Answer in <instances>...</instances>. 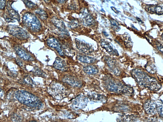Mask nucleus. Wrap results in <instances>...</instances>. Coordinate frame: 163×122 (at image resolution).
<instances>
[{
	"label": "nucleus",
	"mask_w": 163,
	"mask_h": 122,
	"mask_svg": "<svg viewBox=\"0 0 163 122\" xmlns=\"http://www.w3.org/2000/svg\"><path fill=\"white\" fill-rule=\"evenodd\" d=\"M36 14L39 18L42 20H46L48 18L47 13L41 9H37L35 11Z\"/></svg>",
	"instance_id": "obj_22"
},
{
	"label": "nucleus",
	"mask_w": 163,
	"mask_h": 122,
	"mask_svg": "<svg viewBox=\"0 0 163 122\" xmlns=\"http://www.w3.org/2000/svg\"><path fill=\"white\" fill-rule=\"evenodd\" d=\"M146 70L149 73L153 74L157 72V69L155 66L152 64H147L145 67Z\"/></svg>",
	"instance_id": "obj_24"
},
{
	"label": "nucleus",
	"mask_w": 163,
	"mask_h": 122,
	"mask_svg": "<svg viewBox=\"0 0 163 122\" xmlns=\"http://www.w3.org/2000/svg\"><path fill=\"white\" fill-rule=\"evenodd\" d=\"M101 45L102 48L105 49L110 55L117 56H119L118 51L114 48L111 44L107 41L102 40L101 42Z\"/></svg>",
	"instance_id": "obj_10"
},
{
	"label": "nucleus",
	"mask_w": 163,
	"mask_h": 122,
	"mask_svg": "<svg viewBox=\"0 0 163 122\" xmlns=\"http://www.w3.org/2000/svg\"><path fill=\"white\" fill-rule=\"evenodd\" d=\"M83 70L85 73L90 75H94L99 73V70L97 68L92 65H88L84 66Z\"/></svg>",
	"instance_id": "obj_19"
},
{
	"label": "nucleus",
	"mask_w": 163,
	"mask_h": 122,
	"mask_svg": "<svg viewBox=\"0 0 163 122\" xmlns=\"http://www.w3.org/2000/svg\"><path fill=\"white\" fill-rule=\"evenodd\" d=\"M79 25L77 20L73 19L71 20L68 24V26L71 29H75Z\"/></svg>",
	"instance_id": "obj_27"
},
{
	"label": "nucleus",
	"mask_w": 163,
	"mask_h": 122,
	"mask_svg": "<svg viewBox=\"0 0 163 122\" xmlns=\"http://www.w3.org/2000/svg\"><path fill=\"white\" fill-rule=\"evenodd\" d=\"M132 77L141 86L148 88L153 91H158L161 86L155 78L150 77L144 71L139 69L133 70L131 72Z\"/></svg>",
	"instance_id": "obj_1"
},
{
	"label": "nucleus",
	"mask_w": 163,
	"mask_h": 122,
	"mask_svg": "<svg viewBox=\"0 0 163 122\" xmlns=\"http://www.w3.org/2000/svg\"><path fill=\"white\" fill-rule=\"evenodd\" d=\"M144 108L146 112L150 115H154L157 112L156 104L152 100H149L146 102Z\"/></svg>",
	"instance_id": "obj_14"
},
{
	"label": "nucleus",
	"mask_w": 163,
	"mask_h": 122,
	"mask_svg": "<svg viewBox=\"0 0 163 122\" xmlns=\"http://www.w3.org/2000/svg\"><path fill=\"white\" fill-rule=\"evenodd\" d=\"M111 8L112 9L114 12L115 13H117V14H118L119 12V11H118L115 8L113 7H111Z\"/></svg>",
	"instance_id": "obj_32"
},
{
	"label": "nucleus",
	"mask_w": 163,
	"mask_h": 122,
	"mask_svg": "<svg viewBox=\"0 0 163 122\" xmlns=\"http://www.w3.org/2000/svg\"><path fill=\"white\" fill-rule=\"evenodd\" d=\"M47 43L48 46L51 48L56 49L60 56H64V53L61 45L56 39L54 38H49L47 40Z\"/></svg>",
	"instance_id": "obj_9"
},
{
	"label": "nucleus",
	"mask_w": 163,
	"mask_h": 122,
	"mask_svg": "<svg viewBox=\"0 0 163 122\" xmlns=\"http://www.w3.org/2000/svg\"><path fill=\"white\" fill-rule=\"evenodd\" d=\"M58 1L61 3H63L66 2L67 0H58Z\"/></svg>",
	"instance_id": "obj_33"
},
{
	"label": "nucleus",
	"mask_w": 163,
	"mask_h": 122,
	"mask_svg": "<svg viewBox=\"0 0 163 122\" xmlns=\"http://www.w3.org/2000/svg\"><path fill=\"white\" fill-rule=\"evenodd\" d=\"M6 6L5 0H1L0 2V8L2 9H4Z\"/></svg>",
	"instance_id": "obj_30"
},
{
	"label": "nucleus",
	"mask_w": 163,
	"mask_h": 122,
	"mask_svg": "<svg viewBox=\"0 0 163 122\" xmlns=\"http://www.w3.org/2000/svg\"><path fill=\"white\" fill-rule=\"evenodd\" d=\"M87 96L89 98L94 102L105 103L106 98L102 95L94 92H89Z\"/></svg>",
	"instance_id": "obj_17"
},
{
	"label": "nucleus",
	"mask_w": 163,
	"mask_h": 122,
	"mask_svg": "<svg viewBox=\"0 0 163 122\" xmlns=\"http://www.w3.org/2000/svg\"><path fill=\"white\" fill-rule=\"evenodd\" d=\"M156 44L158 49L163 55V46L158 42H156Z\"/></svg>",
	"instance_id": "obj_29"
},
{
	"label": "nucleus",
	"mask_w": 163,
	"mask_h": 122,
	"mask_svg": "<svg viewBox=\"0 0 163 122\" xmlns=\"http://www.w3.org/2000/svg\"><path fill=\"white\" fill-rule=\"evenodd\" d=\"M81 19L83 24L86 26H90L94 23V20L91 16L88 10L84 8L82 10Z\"/></svg>",
	"instance_id": "obj_11"
},
{
	"label": "nucleus",
	"mask_w": 163,
	"mask_h": 122,
	"mask_svg": "<svg viewBox=\"0 0 163 122\" xmlns=\"http://www.w3.org/2000/svg\"><path fill=\"white\" fill-rule=\"evenodd\" d=\"M5 21L8 22H15L13 19L12 18L6 17H5Z\"/></svg>",
	"instance_id": "obj_31"
},
{
	"label": "nucleus",
	"mask_w": 163,
	"mask_h": 122,
	"mask_svg": "<svg viewBox=\"0 0 163 122\" xmlns=\"http://www.w3.org/2000/svg\"><path fill=\"white\" fill-rule=\"evenodd\" d=\"M22 22L31 31L36 32L40 30L41 23L37 17L30 12L26 13L22 17Z\"/></svg>",
	"instance_id": "obj_4"
},
{
	"label": "nucleus",
	"mask_w": 163,
	"mask_h": 122,
	"mask_svg": "<svg viewBox=\"0 0 163 122\" xmlns=\"http://www.w3.org/2000/svg\"><path fill=\"white\" fill-rule=\"evenodd\" d=\"M15 94L18 101L24 105L37 108H40L42 106V101L38 98L27 91H17Z\"/></svg>",
	"instance_id": "obj_2"
},
{
	"label": "nucleus",
	"mask_w": 163,
	"mask_h": 122,
	"mask_svg": "<svg viewBox=\"0 0 163 122\" xmlns=\"http://www.w3.org/2000/svg\"><path fill=\"white\" fill-rule=\"evenodd\" d=\"M55 68L60 70L64 71L66 69V63L59 57H57L53 64Z\"/></svg>",
	"instance_id": "obj_18"
},
{
	"label": "nucleus",
	"mask_w": 163,
	"mask_h": 122,
	"mask_svg": "<svg viewBox=\"0 0 163 122\" xmlns=\"http://www.w3.org/2000/svg\"><path fill=\"white\" fill-rule=\"evenodd\" d=\"M23 1L26 6L29 9H32L35 8L36 5L29 0H23Z\"/></svg>",
	"instance_id": "obj_28"
},
{
	"label": "nucleus",
	"mask_w": 163,
	"mask_h": 122,
	"mask_svg": "<svg viewBox=\"0 0 163 122\" xmlns=\"http://www.w3.org/2000/svg\"><path fill=\"white\" fill-rule=\"evenodd\" d=\"M7 29L10 34L19 39H25L29 37V35L26 31L16 25H9Z\"/></svg>",
	"instance_id": "obj_5"
},
{
	"label": "nucleus",
	"mask_w": 163,
	"mask_h": 122,
	"mask_svg": "<svg viewBox=\"0 0 163 122\" xmlns=\"http://www.w3.org/2000/svg\"><path fill=\"white\" fill-rule=\"evenodd\" d=\"M88 103V98L85 96L80 95L76 98L72 104L71 107L75 110H78L85 108Z\"/></svg>",
	"instance_id": "obj_6"
},
{
	"label": "nucleus",
	"mask_w": 163,
	"mask_h": 122,
	"mask_svg": "<svg viewBox=\"0 0 163 122\" xmlns=\"http://www.w3.org/2000/svg\"><path fill=\"white\" fill-rule=\"evenodd\" d=\"M75 42L77 49L81 52L89 55L93 51V48L90 44L76 39Z\"/></svg>",
	"instance_id": "obj_7"
},
{
	"label": "nucleus",
	"mask_w": 163,
	"mask_h": 122,
	"mask_svg": "<svg viewBox=\"0 0 163 122\" xmlns=\"http://www.w3.org/2000/svg\"><path fill=\"white\" fill-rule=\"evenodd\" d=\"M162 39L163 40V33L162 34Z\"/></svg>",
	"instance_id": "obj_36"
},
{
	"label": "nucleus",
	"mask_w": 163,
	"mask_h": 122,
	"mask_svg": "<svg viewBox=\"0 0 163 122\" xmlns=\"http://www.w3.org/2000/svg\"><path fill=\"white\" fill-rule=\"evenodd\" d=\"M103 33H104V35H105V36H107V37L108 36V35L106 32H104Z\"/></svg>",
	"instance_id": "obj_34"
},
{
	"label": "nucleus",
	"mask_w": 163,
	"mask_h": 122,
	"mask_svg": "<svg viewBox=\"0 0 163 122\" xmlns=\"http://www.w3.org/2000/svg\"><path fill=\"white\" fill-rule=\"evenodd\" d=\"M63 80L64 82L73 87H80L82 85V83L80 80L73 76H66Z\"/></svg>",
	"instance_id": "obj_15"
},
{
	"label": "nucleus",
	"mask_w": 163,
	"mask_h": 122,
	"mask_svg": "<svg viewBox=\"0 0 163 122\" xmlns=\"http://www.w3.org/2000/svg\"><path fill=\"white\" fill-rule=\"evenodd\" d=\"M77 59L80 62L88 64L94 63L96 61V59L94 58L84 55L78 56Z\"/></svg>",
	"instance_id": "obj_21"
},
{
	"label": "nucleus",
	"mask_w": 163,
	"mask_h": 122,
	"mask_svg": "<svg viewBox=\"0 0 163 122\" xmlns=\"http://www.w3.org/2000/svg\"><path fill=\"white\" fill-rule=\"evenodd\" d=\"M51 21L56 28L62 32L63 35L67 36L69 35V33L66 29V26L63 20L55 17L52 19Z\"/></svg>",
	"instance_id": "obj_12"
},
{
	"label": "nucleus",
	"mask_w": 163,
	"mask_h": 122,
	"mask_svg": "<svg viewBox=\"0 0 163 122\" xmlns=\"http://www.w3.org/2000/svg\"><path fill=\"white\" fill-rule=\"evenodd\" d=\"M104 59L110 70L115 75L119 76L121 73V71L117 65L116 61L114 59L107 56Z\"/></svg>",
	"instance_id": "obj_8"
},
{
	"label": "nucleus",
	"mask_w": 163,
	"mask_h": 122,
	"mask_svg": "<svg viewBox=\"0 0 163 122\" xmlns=\"http://www.w3.org/2000/svg\"><path fill=\"white\" fill-rule=\"evenodd\" d=\"M111 26L114 31L118 32L121 29L119 23L116 20L113 19H111L110 20Z\"/></svg>",
	"instance_id": "obj_23"
},
{
	"label": "nucleus",
	"mask_w": 163,
	"mask_h": 122,
	"mask_svg": "<svg viewBox=\"0 0 163 122\" xmlns=\"http://www.w3.org/2000/svg\"><path fill=\"white\" fill-rule=\"evenodd\" d=\"M7 9L8 14L12 18L16 19L19 22L20 21V17L18 12L13 9L11 5L9 4L8 5Z\"/></svg>",
	"instance_id": "obj_20"
},
{
	"label": "nucleus",
	"mask_w": 163,
	"mask_h": 122,
	"mask_svg": "<svg viewBox=\"0 0 163 122\" xmlns=\"http://www.w3.org/2000/svg\"><path fill=\"white\" fill-rule=\"evenodd\" d=\"M15 49L17 55L22 59L29 61L34 60V58L29 54L20 47L16 46L15 47Z\"/></svg>",
	"instance_id": "obj_13"
},
{
	"label": "nucleus",
	"mask_w": 163,
	"mask_h": 122,
	"mask_svg": "<svg viewBox=\"0 0 163 122\" xmlns=\"http://www.w3.org/2000/svg\"><path fill=\"white\" fill-rule=\"evenodd\" d=\"M103 85L110 92L123 94H132L134 90L131 87L121 83L111 77H106L104 79Z\"/></svg>",
	"instance_id": "obj_3"
},
{
	"label": "nucleus",
	"mask_w": 163,
	"mask_h": 122,
	"mask_svg": "<svg viewBox=\"0 0 163 122\" xmlns=\"http://www.w3.org/2000/svg\"><path fill=\"white\" fill-rule=\"evenodd\" d=\"M145 10L151 14L156 13L158 15L163 14V9L160 6L154 5H148L146 6Z\"/></svg>",
	"instance_id": "obj_16"
},
{
	"label": "nucleus",
	"mask_w": 163,
	"mask_h": 122,
	"mask_svg": "<svg viewBox=\"0 0 163 122\" xmlns=\"http://www.w3.org/2000/svg\"><path fill=\"white\" fill-rule=\"evenodd\" d=\"M118 119L120 120L119 121H135L137 120L136 117L133 115L122 117Z\"/></svg>",
	"instance_id": "obj_25"
},
{
	"label": "nucleus",
	"mask_w": 163,
	"mask_h": 122,
	"mask_svg": "<svg viewBox=\"0 0 163 122\" xmlns=\"http://www.w3.org/2000/svg\"><path fill=\"white\" fill-rule=\"evenodd\" d=\"M156 111L160 116L163 117V103H158L156 104Z\"/></svg>",
	"instance_id": "obj_26"
},
{
	"label": "nucleus",
	"mask_w": 163,
	"mask_h": 122,
	"mask_svg": "<svg viewBox=\"0 0 163 122\" xmlns=\"http://www.w3.org/2000/svg\"><path fill=\"white\" fill-rule=\"evenodd\" d=\"M44 1H45L46 2H49V0H44Z\"/></svg>",
	"instance_id": "obj_35"
}]
</instances>
